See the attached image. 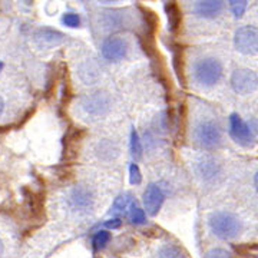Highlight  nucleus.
Returning a JSON list of instances; mask_svg holds the SVG:
<instances>
[{
  "label": "nucleus",
  "mask_w": 258,
  "mask_h": 258,
  "mask_svg": "<svg viewBox=\"0 0 258 258\" xmlns=\"http://www.w3.org/2000/svg\"><path fill=\"white\" fill-rule=\"evenodd\" d=\"M129 179H131L132 185H139L142 182V175H141V171L137 164H132L129 166Z\"/></svg>",
  "instance_id": "nucleus-22"
},
{
  "label": "nucleus",
  "mask_w": 258,
  "mask_h": 258,
  "mask_svg": "<svg viewBox=\"0 0 258 258\" xmlns=\"http://www.w3.org/2000/svg\"><path fill=\"white\" fill-rule=\"evenodd\" d=\"M109 241H111V234H109L108 231H98V232L93 235V247H95V249L105 248V247L109 244Z\"/></svg>",
  "instance_id": "nucleus-13"
},
{
  "label": "nucleus",
  "mask_w": 258,
  "mask_h": 258,
  "mask_svg": "<svg viewBox=\"0 0 258 258\" xmlns=\"http://www.w3.org/2000/svg\"><path fill=\"white\" fill-rule=\"evenodd\" d=\"M230 134L234 141L241 145H249L254 141L249 126L237 113H232L230 116Z\"/></svg>",
  "instance_id": "nucleus-7"
},
{
  "label": "nucleus",
  "mask_w": 258,
  "mask_h": 258,
  "mask_svg": "<svg viewBox=\"0 0 258 258\" xmlns=\"http://www.w3.org/2000/svg\"><path fill=\"white\" fill-rule=\"evenodd\" d=\"M222 2H195L194 5V12L200 18H215L222 10Z\"/></svg>",
  "instance_id": "nucleus-11"
},
{
  "label": "nucleus",
  "mask_w": 258,
  "mask_h": 258,
  "mask_svg": "<svg viewBox=\"0 0 258 258\" xmlns=\"http://www.w3.org/2000/svg\"><path fill=\"white\" fill-rule=\"evenodd\" d=\"M105 225H106L108 228H119L120 220L119 218H113V220H109V221L105 222Z\"/></svg>",
  "instance_id": "nucleus-25"
},
{
  "label": "nucleus",
  "mask_w": 258,
  "mask_h": 258,
  "mask_svg": "<svg viewBox=\"0 0 258 258\" xmlns=\"http://www.w3.org/2000/svg\"><path fill=\"white\" fill-rule=\"evenodd\" d=\"M200 171H201V174L205 178H211L217 174V166H215V162L214 161H203L201 164H200Z\"/></svg>",
  "instance_id": "nucleus-18"
},
{
  "label": "nucleus",
  "mask_w": 258,
  "mask_h": 258,
  "mask_svg": "<svg viewBox=\"0 0 258 258\" xmlns=\"http://www.w3.org/2000/svg\"><path fill=\"white\" fill-rule=\"evenodd\" d=\"M126 52H128V45L122 37H108L102 43V55L108 60H120L122 57H125Z\"/></svg>",
  "instance_id": "nucleus-8"
},
{
  "label": "nucleus",
  "mask_w": 258,
  "mask_h": 258,
  "mask_svg": "<svg viewBox=\"0 0 258 258\" xmlns=\"http://www.w3.org/2000/svg\"><path fill=\"white\" fill-rule=\"evenodd\" d=\"M131 154L135 159H139L142 157V144L139 141L138 132L135 129H132V132H131Z\"/></svg>",
  "instance_id": "nucleus-14"
},
{
  "label": "nucleus",
  "mask_w": 258,
  "mask_h": 258,
  "mask_svg": "<svg viewBox=\"0 0 258 258\" xmlns=\"http://www.w3.org/2000/svg\"><path fill=\"white\" fill-rule=\"evenodd\" d=\"M195 141L200 147L205 149L217 148L221 144L220 128L211 120H204L195 129Z\"/></svg>",
  "instance_id": "nucleus-3"
},
{
  "label": "nucleus",
  "mask_w": 258,
  "mask_h": 258,
  "mask_svg": "<svg viewBox=\"0 0 258 258\" xmlns=\"http://www.w3.org/2000/svg\"><path fill=\"white\" fill-rule=\"evenodd\" d=\"M231 86L238 95H248L258 86V76L249 69H237L231 76Z\"/></svg>",
  "instance_id": "nucleus-5"
},
{
  "label": "nucleus",
  "mask_w": 258,
  "mask_h": 258,
  "mask_svg": "<svg viewBox=\"0 0 258 258\" xmlns=\"http://www.w3.org/2000/svg\"><path fill=\"white\" fill-rule=\"evenodd\" d=\"M204 258H232L230 252L227 251V249H222V248H214L210 249Z\"/></svg>",
  "instance_id": "nucleus-23"
},
{
  "label": "nucleus",
  "mask_w": 258,
  "mask_h": 258,
  "mask_svg": "<svg viewBox=\"0 0 258 258\" xmlns=\"http://www.w3.org/2000/svg\"><path fill=\"white\" fill-rule=\"evenodd\" d=\"M234 45L244 55H254L258 52V29L254 26H242L234 36Z\"/></svg>",
  "instance_id": "nucleus-4"
},
{
  "label": "nucleus",
  "mask_w": 258,
  "mask_h": 258,
  "mask_svg": "<svg viewBox=\"0 0 258 258\" xmlns=\"http://www.w3.org/2000/svg\"><path fill=\"white\" fill-rule=\"evenodd\" d=\"M166 13H168V22H169V29L172 32H175L176 29L179 28V23H181V12L178 9L176 3L171 2V3H166L165 6Z\"/></svg>",
  "instance_id": "nucleus-12"
},
{
  "label": "nucleus",
  "mask_w": 258,
  "mask_h": 258,
  "mask_svg": "<svg viewBox=\"0 0 258 258\" xmlns=\"http://www.w3.org/2000/svg\"><path fill=\"white\" fill-rule=\"evenodd\" d=\"M210 228L212 234L221 240H232L241 231L240 220L227 211L212 212L210 217Z\"/></svg>",
  "instance_id": "nucleus-1"
},
{
  "label": "nucleus",
  "mask_w": 258,
  "mask_h": 258,
  "mask_svg": "<svg viewBox=\"0 0 258 258\" xmlns=\"http://www.w3.org/2000/svg\"><path fill=\"white\" fill-rule=\"evenodd\" d=\"M221 76L222 64L214 57H201L194 63V78L203 86H214Z\"/></svg>",
  "instance_id": "nucleus-2"
},
{
  "label": "nucleus",
  "mask_w": 258,
  "mask_h": 258,
  "mask_svg": "<svg viewBox=\"0 0 258 258\" xmlns=\"http://www.w3.org/2000/svg\"><path fill=\"white\" fill-rule=\"evenodd\" d=\"M165 200L162 189L155 184H149L144 192V205L149 215H157Z\"/></svg>",
  "instance_id": "nucleus-9"
},
{
  "label": "nucleus",
  "mask_w": 258,
  "mask_h": 258,
  "mask_svg": "<svg viewBox=\"0 0 258 258\" xmlns=\"http://www.w3.org/2000/svg\"><path fill=\"white\" fill-rule=\"evenodd\" d=\"M129 220L134 224H144L145 222V212L139 207H137L135 204H132L131 211H129Z\"/></svg>",
  "instance_id": "nucleus-17"
},
{
  "label": "nucleus",
  "mask_w": 258,
  "mask_h": 258,
  "mask_svg": "<svg viewBox=\"0 0 258 258\" xmlns=\"http://www.w3.org/2000/svg\"><path fill=\"white\" fill-rule=\"evenodd\" d=\"M230 3L232 13H234L237 18H241L242 13L247 9V2H230Z\"/></svg>",
  "instance_id": "nucleus-24"
},
{
  "label": "nucleus",
  "mask_w": 258,
  "mask_h": 258,
  "mask_svg": "<svg viewBox=\"0 0 258 258\" xmlns=\"http://www.w3.org/2000/svg\"><path fill=\"white\" fill-rule=\"evenodd\" d=\"M69 201L72 204L75 210H79V211H88L93 207V194L91 189H88L86 186H76L72 189L71 197H69Z\"/></svg>",
  "instance_id": "nucleus-10"
},
{
  "label": "nucleus",
  "mask_w": 258,
  "mask_h": 258,
  "mask_svg": "<svg viewBox=\"0 0 258 258\" xmlns=\"http://www.w3.org/2000/svg\"><path fill=\"white\" fill-rule=\"evenodd\" d=\"M3 251H5V245H3V241L0 240V255L3 254Z\"/></svg>",
  "instance_id": "nucleus-26"
},
{
  "label": "nucleus",
  "mask_w": 258,
  "mask_h": 258,
  "mask_svg": "<svg viewBox=\"0 0 258 258\" xmlns=\"http://www.w3.org/2000/svg\"><path fill=\"white\" fill-rule=\"evenodd\" d=\"M129 197H131L129 194H125V195H120V197H118V198L115 200V203H113V210H112V211L118 212V211H123V210H126L129 201H131V198H129Z\"/></svg>",
  "instance_id": "nucleus-19"
},
{
  "label": "nucleus",
  "mask_w": 258,
  "mask_h": 258,
  "mask_svg": "<svg viewBox=\"0 0 258 258\" xmlns=\"http://www.w3.org/2000/svg\"><path fill=\"white\" fill-rule=\"evenodd\" d=\"M98 152H99V157L105 158V155H108V159H111V158H115L118 149L115 148L111 141H105L98 145Z\"/></svg>",
  "instance_id": "nucleus-15"
},
{
  "label": "nucleus",
  "mask_w": 258,
  "mask_h": 258,
  "mask_svg": "<svg viewBox=\"0 0 258 258\" xmlns=\"http://www.w3.org/2000/svg\"><path fill=\"white\" fill-rule=\"evenodd\" d=\"M62 20H63L64 25H66V26H69V28H78V26L81 25V18H79V15L72 13V12L64 13V16Z\"/></svg>",
  "instance_id": "nucleus-21"
},
{
  "label": "nucleus",
  "mask_w": 258,
  "mask_h": 258,
  "mask_svg": "<svg viewBox=\"0 0 258 258\" xmlns=\"http://www.w3.org/2000/svg\"><path fill=\"white\" fill-rule=\"evenodd\" d=\"M181 251L176 248V247H164V248L159 251V255L158 258H181Z\"/></svg>",
  "instance_id": "nucleus-20"
},
{
  "label": "nucleus",
  "mask_w": 258,
  "mask_h": 258,
  "mask_svg": "<svg viewBox=\"0 0 258 258\" xmlns=\"http://www.w3.org/2000/svg\"><path fill=\"white\" fill-rule=\"evenodd\" d=\"M111 102L109 98L103 93H92L82 99V109L91 116H103L109 111Z\"/></svg>",
  "instance_id": "nucleus-6"
},
{
  "label": "nucleus",
  "mask_w": 258,
  "mask_h": 258,
  "mask_svg": "<svg viewBox=\"0 0 258 258\" xmlns=\"http://www.w3.org/2000/svg\"><path fill=\"white\" fill-rule=\"evenodd\" d=\"M2 68H3V63H2V62H0V71H2Z\"/></svg>",
  "instance_id": "nucleus-29"
},
{
  "label": "nucleus",
  "mask_w": 258,
  "mask_h": 258,
  "mask_svg": "<svg viewBox=\"0 0 258 258\" xmlns=\"http://www.w3.org/2000/svg\"><path fill=\"white\" fill-rule=\"evenodd\" d=\"M37 37L43 39V42H52V43H55L56 40H60L63 36L59 32H55L52 29H42V30H39Z\"/></svg>",
  "instance_id": "nucleus-16"
},
{
  "label": "nucleus",
  "mask_w": 258,
  "mask_h": 258,
  "mask_svg": "<svg viewBox=\"0 0 258 258\" xmlns=\"http://www.w3.org/2000/svg\"><path fill=\"white\" fill-rule=\"evenodd\" d=\"M254 182H255V188H257V192H258V172L255 174V178H254Z\"/></svg>",
  "instance_id": "nucleus-28"
},
{
  "label": "nucleus",
  "mask_w": 258,
  "mask_h": 258,
  "mask_svg": "<svg viewBox=\"0 0 258 258\" xmlns=\"http://www.w3.org/2000/svg\"><path fill=\"white\" fill-rule=\"evenodd\" d=\"M3 108H5V103H3V99L0 98V115H2V112H3Z\"/></svg>",
  "instance_id": "nucleus-27"
}]
</instances>
